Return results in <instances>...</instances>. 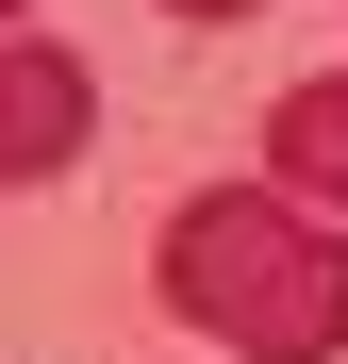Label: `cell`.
<instances>
[{
    "instance_id": "2",
    "label": "cell",
    "mask_w": 348,
    "mask_h": 364,
    "mask_svg": "<svg viewBox=\"0 0 348 364\" xmlns=\"http://www.w3.org/2000/svg\"><path fill=\"white\" fill-rule=\"evenodd\" d=\"M100 133V83H83V50H50V33H0V182H50V166H83Z\"/></svg>"
},
{
    "instance_id": "1",
    "label": "cell",
    "mask_w": 348,
    "mask_h": 364,
    "mask_svg": "<svg viewBox=\"0 0 348 364\" xmlns=\"http://www.w3.org/2000/svg\"><path fill=\"white\" fill-rule=\"evenodd\" d=\"M166 315L232 364H348V232L299 199V182H199L166 215Z\"/></svg>"
},
{
    "instance_id": "3",
    "label": "cell",
    "mask_w": 348,
    "mask_h": 364,
    "mask_svg": "<svg viewBox=\"0 0 348 364\" xmlns=\"http://www.w3.org/2000/svg\"><path fill=\"white\" fill-rule=\"evenodd\" d=\"M265 166L299 182L315 215H348V67H315V83H282V116H265Z\"/></svg>"
},
{
    "instance_id": "5",
    "label": "cell",
    "mask_w": 348,
    "mask_h": 364,
    "mask_svg": "<svg viewBox=\"0 0 348 364\" xmlns=\"http://www.w3.org/2000/svg\"><path fill=\"white\" fill-rule=\"evenodd\" d=\"M0 17H17V0H0Z\"/></svg>"
},
{
    "instance_id": "4",
    "label": "cell",
    "mask_w": 348,
    "mask_h": 364,
    "mask_svg": "<svg viewBox=\"0 0 348 364\" xmlns=\"http://www.w3.org/2000/svg\"><path fill=\"white\" fill-rule=\"evenodd\" d=\"M166 17H183V33H216V17H249V0H166Z\"/></svg>"
}]
</instances>
